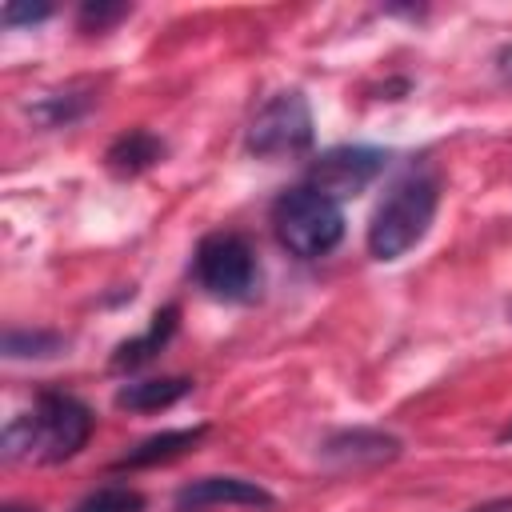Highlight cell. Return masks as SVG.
I'll return each instance as SVG.
<instances>
[{"label": "cell", "mask_w": 512, "mask_h": 512, "mask_svg": "<svg viewBox=\"0 0 512 512\" xmlns=\"http://www.w3.org/2000/svg\"><path fill=\"white\" fill-rule=\"evenodd\" d=\"M96 428L92 408L60 388H44L32 404V412H20L4 428V456L8 460H40V464H64L72 460Z\"/></svg>", "instance_id": "1"}, {"label": "cell", "mask_w": 512, "mask_h": 512, "mask_svg": "<svg viewBox=\"0 0 512 512\" xmlns=\"http://www.w3.org/2000/svg\"><path fill=\"white\" fill-rule=\"evenodd\" d=\"M436 208H440V180L432 172H408L404 180H396L384 192V200L372 208V220L364 232L368 256L388 264L412 252L428 236Z\"/></svg>", "instance_id": "2"}, {"label": "cell", "mask_w": 512, "mask_h": 512, "mask_svg": "<svg viewBox=\"0 0 512 512\" xmlns=\"http://www.w3.org/2000/svg\"><path fill=\"white\" fill-rule=\"evenodd\" d=\"M268 220H272V232H276L280 248L292 252L296 260H320L344 240L340 200H332L328 192H320L304 180L296 188H284L272 200Z\"/></svg>", "instance_id": "3"}, {"label": "cell", "mask_w": 512, "mask_h": 512, "mask_svg": "<svg viewBox=\"0 0 512 512\" xmlns=\"http://www.w3.org/2000/svg\"><path fill=\"white\" fill-rule=\"evenodd\" d=\"M192 276L196 284L228 304H248L260 292V256L248 236L240 232H208L192 252Z\"/></svg>", "instance_id": "4"}, {"label": "cell", "mask_w": 512, "mask_h": 512, "mask_svg": "<svg viewBox=\"0 0 512 512\" xmlns=\"http://www.w3.org/2000/svg\"><path fill=\"white\" fill-rule=\"evenodd\" d=\"M312 140H316L312 108H308V96L296 92V88L268 96L244 128V152L260 156V160L300 156V152L312 148Z\"/></svg>", "instance_id": "5"}, {"label": "cell", "mask_w": 512, "mask_h": 512, "mask_svg": "<svg viewBox=\"0 0 512 512\" xmlns=\"http://www.w3.org/2000/svg\"><path fill=\"white\" fill-rule=\"evenodd\" d=\"M388 164V152L384 148H368V144H340V148H328L320 152L312 164H308V176L304 184L328 192L332 200H348L356 192H364Z\"/></svg>", "instance_id": "6"}, {"label": "cell", "mask_w": 512, "mask_h": 512, "mask_svg": "<svg viewBox=\"0 0 512 512\" xmlns=\"http://www.w3.org/2000/svg\"><path fill=\"white\" fill-rule=\"evenodd\" d=\"M404 452L400 436L384 432V428H336L320 440V460L336 472H360V468H380L392 464Z\"/></svg>", "instance_id": "7"}, {"label": "cell", "mask_w": 512, "mask_h": 512, "mask_svg": "<svg viewBox=\"0 0 512 512\" xmlns=\"http://www.w3.org/2000/svg\"><path fill=\"white\" fill-rule=\"evenodd\" d=\"M216 504H244V508H272V492L244 476H200L176 492V508H216Z\"/></svg>", "instance_id": "8"}, {"label": "cell", "mask_w": 512, "mask_h": 512, "mask_svg": "<svg viewBox=\"0 0 512 512\" xmlns=\"http://www.w3.org/2000/svg\"><path fill=\"white\" fill-rule=\"evenodd\" d=\"M164 152H168V148H164V140H160L156 132H148V128H128V132H120V136L108 144L104 168H108L112 176H120V180H132V176L156 168V164L164 160Z\"/></svg>", "instance_id": "9"}, {"label": "cell", "mask_w": 512, "mask_h": 512, "mask_svg": "<svg viewBox=\"0 0 512 512\" xmlns=\"http://www.w3.org/2000/svg\"><path fill=\"white\" fill-rule=\"evenodd\" d=\"M204 432H208V424L164 428V432H156V436H144L140 444H132V448L116 460V468H156V464H172V460L188 456V452L204 440Z\"/></svg>", "instance_id": "10"}, {"label": "cell", "mask_w": 512, "mask_h": 512, "mask_svg": "<svg viewBox=\"0 0 512 512\" xmlns=\"http://www.w3.org/2000/svg\"><path fill=\"white\" fill-rule=\"evenodd\" d=\"M192 392L188 376H148V380H128L116 388V408L124 412H160L180 404Z\"/></svg>", "instance_id": "11"}, {"label": "cell", "mask_w": 512, "mask_h": 512, "mask_svg": "<svg viewBox=\"0 0 512 512\" xmlns=\"http://www.w3.org/2000/svg\"><path fill=\"white\" fill-rule=\"evenodd\" d=\"M176 316H180V308H176V304L160 308V312L152 316L148 332H140V336H132V340H124V344L116 348L112 368H116V372H124V368H140V364H148V360H152V356L172 340V332H176Z\"/></svg>", "instance_id": "12"}, {"label": "cell", "mask_w": 512, "mask_h": 512, "mask_svg": "<svg viewBox=\"0 0 512 512\" xmlns=\"http://www.w3.org/2000/svg\"><path fill=\"white\" fill-rule=\"evenodd\" d=\"M92 88H80V84H68V88H60V92H48V96H40L36 104H32V116L40 120V124H48V128H64V124H76L88 108H92Z\"/></svg>", "instance_id": "13"}, {"label": "cell", "mask_w": 512, "mask_h": 512, "mask_svg": "<svg viewBox=\"0 0 512 512\" xmlns=\"http://www.w3.org/2000/svg\"><path fill=\"white\" fill-rule=\"evenodd\" d=\"M64 332L52 328H4V356L8 360H52L64 352Z\"/></svg>", "instance_id": "14"}, {"label": "cell", "mask_w": 512, "mask_h": 512, "mask_svg": "<svg viewBox=\"0 0 512 512\" xmlns=\"http://www.w3.org/2000/svg\"><path fill=\"white\" fill-rule=\"evenodd\" d=\"M72 512H144V492L132 484H100L80 496Z\"/></svg>", "instance_id": "15"}, {"label": "cell", "mask_w": 512, "mask_h": 512, "mask_svg": "<svg viewBox=\"0 0 512 512\" xmlns=\"http://www.w3.org/2000/svg\"><path fill=\"white\" fill-rule=\"evenodd\" d=\"M124 16H132V4H104V0H88V4H80V12H76V24L84 28V32H108L112 24H120Z\"/></svg>", "instance_id": "16"}, {"label": "cell", "mask_w": 512, "mask_h": 512, "mask_svg": "<svg viewBox=\"0 0 512 512\" xmlns=\"http://www.w3.org/2000/svg\"><path fill=\"white\" fill-rule=\"evenodd\" d=\"M52 16V4H4L0 20L4 28H24V24H44Z\"/></svg>", "instance_id": "17"}, {"label": "cell", "mask_w": 512, "mask_h": 512, "mask_svg": "<svg viewBox=\"0 0 512 512\" xmlns=\"http://www.w3.org/2000/svg\"><path fill=\"white\" fill-rule=\"evenodd\" d=\"M468 512H512V496H500V500H484V504H476V508H468Z\"/></svg>", "instance_id": "18"}, {"label": "cell", "mask_w": 512, "mask_h": 512, "mask_svg": "<svg viewBox=\"0 0 512 512\" xmlns=\"http://www.w3.org/2000/svg\"><path fill=\"white\" fill-rule=\"evenodd\" d=\"M4 512H40V508H24V504H8Z\"/></svg>", "instance_id": "19"}, {"label": "cell", "mask_w": 512, "mask_h": 512, "mask_svg": "<svg viewBox=\"0 0 512 512\" xmlns=\"http://www.w3.org/2000/svg\"><path fill=\"white\" fill-rule=\"evenodd\" d=\"M500 440H504V444H508V440H512V420H508V424H504V428H500Z\"/></svg>", "instance_id": "20"}, {"label": "cell", "mask_w": 512, "mask_h": 512, "mask_svg": "<svg viewBox=\"0 0 512 512\" xmlns=\"http://www.w3.org/2000/svg\"><path fill=\"white\" fill-rule=\"evenodd\" d=\"M508 312H512V308H508Z\"/></svg>", "instance_id": "21"}]
</instances>
